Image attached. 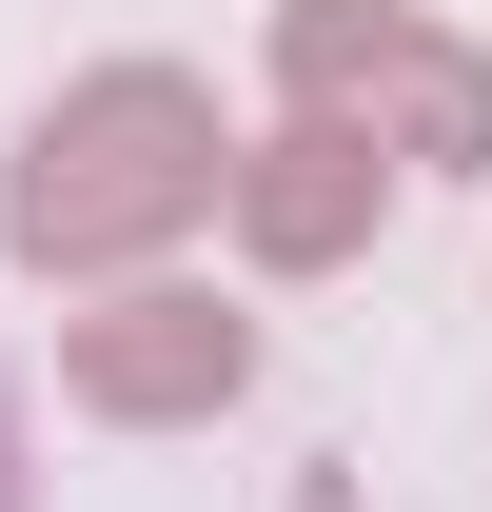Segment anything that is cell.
Wrapping results in <instances>:
<instances>
[{
    "mask_svg": "<svg viewBox=\"0 0 492 512\" xmlns=\"http://www.w3.org/2000/svg\"><path fill=\"white\" fill-rule=\"evenodd\" d=\"M256 60H276V119H355L394 178H492V40L414 0H276Z\"/></svg>",
    "mask_w": 492,
    "mask_h": 512,
    "instance_id": "2",
    "label": "cell"
},
{
    "mask_svg": "<svg viewBox=\"0 0 492 512\" xmlns=\"http://www.w3.org/2000/svg\"><path fill=\"white\" fill-rule=\"evenodd\" d=\"M217 79L197 60H99V79H60L40 119H20V158H0V256L20 276H158V256L217 217Z\"/></svg>",
    "mask_w": 492,
    "mask_h": 512,
    "instance_id": "1",
    "label": "cell"
},
{
    "mask_svg": "<svg viewBox=\"0 0 492 512\" xmlns=\"http://www.w3.org/2000/svg\"><path fill=\"white\" fill-rule=\"evenodd\" d=\"M296 512H355V473H296Z\"/></svg>",
    "mask_w": 492,
    "mask_h": 512,
    "instance_id": "6",
    "label": "cell"
},
{
    "mask_svg": "<svg viewBox=\"0 0 492 512\" xmlns=\"http://www.w3.org/2000/svg\"><path fill=\"white\" fill-rule=\"evenodd\" d=\"M0 512H40V453H20V375H0Z\"/></svg>",
    "mask_w": 492,
    "mask_h": 512,
    "instance_id": "5",
    "label": "cell"
},
{
    "mask_svg": "<svg viewBox=\"0 0 492 512\" xmlns=\"http://www.w3.org/2000/svg\"><path fill=\"white\" fill-rule=\"evenodd\" d=\"M217 217H237L256 276H335V256H374V217H394V158H374L355 119H276L217 158Z\"/></svg>",
    "mask_w": 492,
    "mask_h": 512,
    "instance_id": "4",
    "label": "cell"
},
{
    "mask_svg": "<svg viewBox=\"0 0 492 512\" xmlns=\"http://www.w3.org/2000/svg\"><path fill=\"white\" fill-rule=\"evenodd\" d=\"M256 355H276V335H256L217 276H99V296L60 316V394L99 414V434H217V414L256 394Z\"/></svg>",
    "mask_w": 492,
    "mask_h": 512,
    "instance_id": "3",
    "label": "cell"
}]
</instances>
